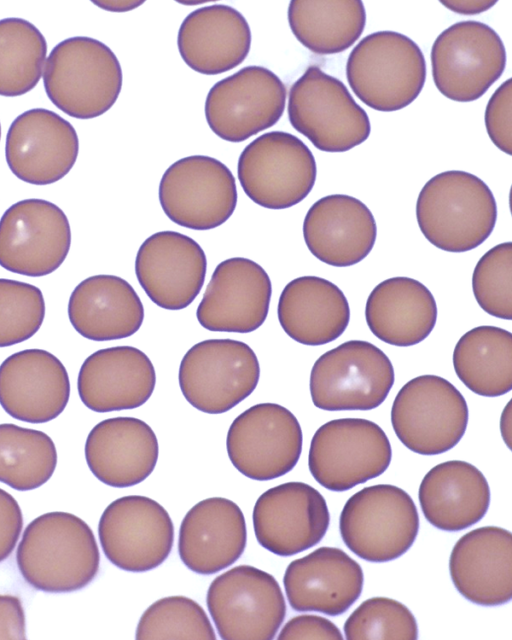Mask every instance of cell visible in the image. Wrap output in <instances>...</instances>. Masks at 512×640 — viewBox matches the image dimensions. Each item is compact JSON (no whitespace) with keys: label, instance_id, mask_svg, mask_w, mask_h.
I'll return each instance as SVG.
<instances>
[{"label":"cell","instance_id":"obj_1","mask_svg":"<svg viewBox=\"0 0 512 640\" xmlns=\"http://www.w3.org/2000/svg\"><path fill=\"white\" fill-rule=\"evenodd\" d=\"M16 563L33 588L67 593L84 588L96 577L100 553L94 533L84 520L54 511L38 516L26 526L17 547Z\"/></svg>","mask_w":512,"mask_h":640},{"label":"cell","instance_id":"obj_2","mask_svg":"<svg viewBox=\"0 0 512 640\" xmlns=\"http://www.w3.org/2000/svg\"><path fill=\"white\" fill-rule=\"evenodd\" d=\"M416 218L432 245L462 253L490 236L497 220V205L492 191L479 177L450 170L433 176L422 187Z\"/></svg>","mask_w":512,"mask_h":640},{"label":"cell","instance_id":"obj_3","mask_svg":"<svg viewBox=\"0 0 512 640\" xmlns=\"http://www.w3.org/2000/svg\"><path fill=\"white\" fill-rule=\"evenodd\" d=\"M122 81V68L114 52L101 41L84 36L58 43L43 71L50 101L77 119L107 112L121 92Z\"/></svg>","mask_w":512,"mask_h":640},{"label":"cell","instance_id":"obj_4","mask_svg":"<svg viewBox=\"0 0 512 640\" xmlns=\"http://www.w3.org/2000/svg\"><path fill=\"white\" fill-rule=\"evenodd\" d=\"M347 81L368 107L393 112L407 107L420 94L426 62L419 46L395 31H378L362 38L346 64Z\"/></svg>","mask_w":512,"mask_h":640},{"label":"cell","instance_id":"obj_5","mask_svg":"<svg viewBox=\"0 0 512 640\" xmlns=\"http://www.w3.org/2000/svg\"><path fill=\"white\" fill-rule=\"evenodd\" d=\"M339 530L345 545L369 562H388L406 553L419 530L411 496L391 484L365 487L344 504Z\"/></svg>","mask_w":512,"mask_h":640},{"label":"cell","instance_id":"obj_6","mask_svg":"<svg viewBox=\"0 0 512 640\" xmlns=\"http://www.w3.org/2000/svg\"><path fill=\"white\" fill-rule=\"evenodd\" d=\"M288 117L293 128L324 152H345L370 135L366 111L339 79L311 65L290 88Z\"/></svg>","mask_w":512,"mask_h":640},{"label":"cell","instance_id":"obj_7","mask_svg":"<svg viewBox=\"0 0 512 640\" xmlns=\"http://www.w3.org/2000/svg\"><path fill=\"white\" fill-rule=\"evenodd\" d=\"M468 406L460 391L436 375L408 381L397 393L391 408L393 430L401 443L421 455H438L463 437Z\"/></svg>","mask_w":512,"mask_h":640},{"label":"cell","instance_id":"obj_8","mask_svg":"<svg viewBox=\"0 0 512 640\" xmlns=\"http://www.w3.org/2000/svg\"><path fill=\"white\" fill-rule=\"evenodd\" d=\"M394 369L374 344L350 340L322 354L310 374L313 404L326 411L372 410L387 398Z\"/></svg>","mask_w":512,"mask_h":640},{"label":"cell","instance_id":"obj_9","mask_svg":"<svg viewBox=\"0 0 512 640\" xmlns=\"http://www.w3.org/2000/svg\"><path fill=\"white\" fill-rule=\"evenodd\" d=\"M391 459V444L378 424L363 418H340L326 422L314 433L308 467L321 486L342 492L383 474Z\"/></svg>","mask_w":512,"mask_h":640},{"label":"cell","instance_id":"obj_10","mask_svg":"<svg viewBox=\"0 0 512 640\" xmlns=\"http://www.w3.org/2000/svg\"><path fill=\"white\" fill-rule=\"evenodd\" d=\"M260 365L252 348L233 339H208L183 356L178 373L181 392L197 410L221 414L255 390Z\"/></svg>","mask_w":512,"mask_h":640},{"label":"cell","instance_id":"obj_11","mask_svg":"<svg viewBox=\"0 0 512 640\" xmlns=\"http://www.w3.org/2000/svg\"><path fill=\"white\" fill-rule=\"evenodd\" d=\"M238 179L245 194L268 209L290 208L311 192L317 175L308 146L293 134L265 133L241 152Z\"/></svg>","mask_w":512,"mask_h":640},{"label":"cell","instance_id":"obj_12","mask_svg":"<svg viewBox=\"0 0 512 640\" xmlns=\"http://www.w3.org/2000/svg\"><path fill=\"white\" fill-rule=\"evenodd\" d=\"M206 604L223 640H272L286 616L277 580L250 565L217 576L209 585Z\"/></svg>","mask_w":512,"mask_h":640},{"label":"cell","instance_id":"obj_13","mask_svg":"<svg viewBox=\"0 0 512 640\" xmlns=\"http://www.w3.org/2000/svg\"><path fill=\"white\" fill-rule=\"evenodd\" d=\"M506 65L505 46L490 26L461 21L441 32L431 48L436 88L448 99H479L500 78Z\"/></svg>","mask_w":512,"mask_h":640},{"label":"cell","instance_id":"obj_14","mask_svg":"<svg viewBox=\"0 0 512 640\" xmlns=\"http://www.w3.org/2000/svg\"><path fill=\"white\" fill-rule=\"evenodd\" d=\"M159 202L174 223L193 230H210L225 223L237 204V187L230 169L204 155L177 160L164 172Z\"/></svg>","mask_w":512,"mask_h":640},{"label":"cell","instance_id":"obj_15","mask_svg":"<svg viewBox=\"0 0 512 640\" xmlns=\"http://www.w3.org/2000/svg\"><path fill=\"white\" fill-rule=\"evenodd\" d=\"M303 435L294 414L276 403H259L231 423L226 448L244 476L267 481L290 472L302 452Z\"/></svg>","mask_w":512,"mask_h":640},{"label":"cell","instance_id":"obj_16","mask_svg":"<svg viewBox=\"0 0 512 640\" xmlns=\"http://www.w3.org/2000/svg\"><path fill=\"white\" fill-rule=\"evenodd\" d=\"M98 536L106 558L116 567L145 572L160 566L174 543V526L155 500L129 495L111 502L102 513Z\"/></svg>","mask_w":512,"mask_h":640},{"label":"cell","instance_id":"obj_17","mask_svg":"<svg viewBox=\"0 0 512 640\" xmlns=\"http://www.w3.org/2000/svg\"><path fill=\"white\" fill-rule=\"evenodd\" d=\"M286 87L271 70L246 66L218 81L205 101L210 129L228 142H242L275 125L286 104Z\"/></svg>","mask_w":512,"mask_h":640},{"label":"cell","instance_id":"obj_18","mask_svg":"<svg viewBox=\"0 0 512 640\" xmlns=\"http://www.w3.org/2000/svg\"><path fill=\"white\" fill-rule=\"evenodd\" d=\"M70 245L67 216L47 200L18 201L0 219V266L10 272L48 275L64 262Z\"/></svg>","mask_w":512,"mask_h":640},{"label":"cell","instance_id":"obj_19","mask_svg":"<svg viewBox=\"0 0 512 640\" xmlns=\"http://www.w3.org/2000/svg\"><path fill=\"white\" fill-rule=\"evenodd\" d=\"M258 543L279 556H292L318 544L330 514L325 498L304 482H287L262 493L253 508Z\"/></svg>","mask_w":512,"mask_h":640},{"label":"cell","instance_id":"obj_20","mask_svg":"<svg viewBox=\"0 0 512 640\" xmlns=\"http://www.w3.org/2000/svg\"><path fill=\"white\" fill-rule=\"evenodd\" d=\"M78 152L79 140L72 124L43 108L17 116L6 136L8 167L17 178L34 185L62 179L74 166Z\"/></svg>","mask_w":512,"mask_h":640},{"label":"cell","instance_id":"obj_21","mask_svg":"<svg viewBox=\"0 0 512 640\" xmlns=\"http://www.w3.org/2000/svg\"><path fill=\"white\" fill-rule=\"evenodd\" d=\"M271 295V280L258 263L229 258L216 266L196 317L209 331L250 333L265 322Z\"/></svg>","mask_w":512,"mask_h":640},{"label":"cell","instance_id":"obj_22","mask_svg":"<svg viewBox=\"0 0 512 640\" xmlns=\"http://www.w3.org/2000/svg\"><path fill=\"white\" fill-rule=\"evenodd\" d=\"M207 260L202 247L192 238L175 231L149 236L135 259L139 284L157 306L181 310L200 293Z\"/></svg>","mask_w":512,"mask_h":640},{"label":"cell","instance_id":"obj_23","mask_svg":"<svg viewBox=\"0 0 512 640\" xmlns=\"http://www.w3.org/2000/svg\"><path fill=\"white\" fill-rule=\"evenodd\" d=\"M70 397V381L62 362L43 349H26L0 365V405L11 417L46 423L58 417Z\"/></svg>","mask_w":512,"mask_h":640},{"label":"cell","instance_id":"obj_24","mask_svg":"<svg viewBox=\"0 0 512 640\" xmlns=\"http://www.w3.org/2000/svg\"><path fill=\"white\" fill-rule=\"evenodd\" d=\"M363 583L360 564L340 548L328 546L290 562L283 577L293 610L328 616L346 612L360 597Z\"/></svg>","mask_w":512,"mask_h":640},{"label":"cell","instance_id":"obj_25","mask_svg":"<svg viewBox=\"0 0 512 640\" xmlns=\"http://www.w3.org/2000/svg\"><path fill=\"white\" fill-rule=\"evenodd\" d=\"M449 572L457 591L481 606H499L512 598V535L495 526L476 528L454 545Z\"/></svg>","mask_w":512,"mask_h":640},{"label":"cell","instance_id":"obj_26","mask_svg":"<svg viewBox=\"0 0 512 640\" xmlns=\"http://www.w3.org/2000/svg\"><path fill=\"white\" fill-rule=\"evenodd\" d=\"M156 384L154 365L132 346L100 349L88 356L78 374V393L95 412H111L142 406Z\"/></svg>","mask_w":512,"mask_h":640},{"label":"cell","instance_id":"obj_27","mask_svg":"<svg viewBox=\"0 0 512 640\" xmlns=\"http://www.w3.org/2000/svg\"><path fill=\"white\" fill-rule=\"evenodd\" d=\"M376 236V221L369 208L344 194L317 200L303 222V237L309 251L334 267L362 261L373 249Z\"/></svg>","mask_w":512,"mask_h":640},{"label":"cell","instance_id":"obj_28","mask_svg":"<svg viewBox=\"0 0 512 640\" xmlns=\"http://www.w3.org/2000/svg\"><path fill=\"white\" fill-rule=\"evenodd\" d=\"M247 530L243 512L233 501L211 497L195 504L184 516L178 553L184 565L201 575L217 573L243 554Z\"/></svg>","mask_w":512,"mask_h":640},{"label":"cell","instance_id":"obj_29","mask_svg":"<svg viewBox=\"0 0 512 640\" xmlns=\"http://www.w3.org/2000/svg\"><path fill=\"white\" fill-rule=\"evenodd\" d=\"M158 454L154 431L134 417H114L99 422L85 443V458L92 474L116 488L144 481L153 472Z\"/></svg>","mask_w":512,"mask_h":640},{"label":"cell","instance_id":"obj_30","mask_svg":"<svg viewBox=\"0 0 512 640\" xmlns=\"http://www.w3.org/2000/svg\"><path fill=\"white\" fill-rule=\"evenodd\" d=\"M251 39L249 24L239 11L215 4L198 8L185 17L177 45L183 61L192 70L217 75L246 59Z\"/></svg>","mask_w":512,"mask_h":640},{"label":"cell","instance_id":"obj_31","mask_svg":"<svg viewBox=\"0 0 512 640\" xmlns=\"http://www.w3.org/2000/svg\"><path fill=\"white\" fill-rule=\"evenodd\" d=\"M68 317L84 338L109 341L135 334L144 320L143 304L134 288L114 275H95L71 293Z\"/></svg>","mask_w":512,"mask_h":640},{"label":"cell","instance_id":"obj_32","mask_svg":"<svg viewBox=\"0 0 512 640\" xmlns=\"http://www.w3.org/2000/svg\"><path fill=\"white\" fill-rule=\"evenodd\" d=\"M418 499L426 520L449 532L479 522L490 504V488L483 473L462 460L431 468L422 479Z\"/></svg>","mask_w":512,"mask_h":640},{"label":"cell","instance_id":"obj_33","mask_svg":"<svg viewBox=\"0 0 512 640\" xmlns=\"http://www.w3.org/2000/svg\"><path fill=\"white\" fill-rule=\"evenodd\" d=\"M277 313L284 332L308 346L336 340L350 321L344 293L331 281L317 276L290 281L281 292Z\"/></svg>","mask_w":512,"mask_h":640},{"label":"cell","instance_id":"obj_34","mask_svg":"<svg viewBox=\"0 0 512 640\" xmlns=\"http://www.w3.org/2000/svg\"><path fill=\"white\" fill-rule=\"evenodd\" d=\"M370 331L398 347L422 342L434 329L437 305L430 290L418 280L392 277L371 291L365 306Z\"/></svg>","mask_w":512,"mask_h":640},{"label":"cell","instance_id":"obj_35","mask_svg":"<svg viewBox=\"0 0 512 640\" xmlns=\"http://www.w3.org/2000/svg\"><path fill=\"white\" fill-rule=\"evenodd\" d=\"M288 22L296 39L308 50L335 54L359 39L366 11L360 0H292Z\"/></svg>","mask_w":512,"mask_h":640},{"label":"cell","instance_id":"obj_36","mask_svg":"<svg viewBox=\"0 0 512 640\" xmlns=\"http://www.w3.org/2000/svg\"><path fill=\"white\" fill-rule=\"evenodd\" d=\"M453 366L472 392L497 397L512 389V334L496 326H478L456 343Z\"/></svg>","mask_w":512,"mask_h":640},{"label":"cell","instance_id":"obj_37","mask_svg":"<svg viewBox=\"0 0 512 640\" xmlns=\"http://www.w3.org/2000/svg\"><path fill=\"white\" fill-rule=\"evenodd\" d=\"M57 451L44 432L0 424V482L18 491L39 488L53 475Z\"/></svg>","mask_w":512,"mask_h":640},{"label":"cell","instance_id":"obj_38","mask_svg":"<svg viewBox=\"0 0 512 640\" xmlns=\"http://www.w3.org/2000/svg\"><path fill=\"white\" fill-rule=\"evenodd\" d=\"M47 54L40 30L22 18L0 20V96L16 97L39 82Z\"/></svg>","mask_w":512,"mask_h":640},{"label":"cell","instance_id":"obj_39","mask_svg":"<svg viewBox=\"0 0 512 640\" xmlns=\"http://www.w3.org/2000/svg\"><path fill=\"white\" fill-rule=\"evenodd\" d=\"M136 639H207L216 634L204 609L185 596H168L152 603L142 614Z\"/></svg>","mask_w":512,"mask_h":640},{"label":"cell","instance_id":"obj_40","mask_svg":"<svg viewBox=\"0 0 512 640\" xmlns=\"http://www.w3.org/2000/svg\"><path fill=\"white\" fill-rule=\"evenodd\" d=\"M347 640L418 638L417 621L401 602L387 597L363 601L344 623Z\"/></svg>","mask_w":512,"mask_h":640},{"label":"cell","instance_id":"obj_41","mask_svg":"<svg viewBox=\"0 0 512 640\" xmlns=\"http://www.w3.org/2000/svg\"><path fill=\"white\" fill-rule=\"evenodd\" d=\"M44 317L45 301L38 287L0 278V347L31 338Z\"/></svg>","mask_w":512,"mask_h":640},{"label":"cell","instance_id":"obj_42","mask_svg":"<svg viewBox=\"0 0 512 640\" xmlns=\"http://www.w3.org/2000/svg\"><path fill=\"white\" fill-rule=\"evenodd\" d=\"M472 289L479 306L491 316L512 319V243L498 244L477 262Z\"/></svg>","mask_w":512,"mask_h":640},{"label":"cell","instance_id":"obj_43","mask_svg":"<svg viewBox=\"0 0 512 640\" xmlns=\"http://www.w3.org/2000/svg\"><path fill=\"white\" fill-rule=\"evenodd\" d=\"M512 79L503 82L490 97L485 109V126L491 141L504 153L512 154Z\"/></svg>","mask_w":512,"mask_h":640},{"label":"cell","instance_id":"obj_44","mask_svg":"<svg viewBox=\"0 0 512 640\" xmlns=\"http://www.w3.org/2000/svg\"><path fill=\"white\" fill-rule=\"evenodd\" d=\"M277 639H343V635L339 628L327 618L302 614L291 618L283 626Z\"/></svg>","mask_w":512,"mask_h":640},{"label":"cell","instance_id":"obj_45","mask_svg":"<svg viewBox=\"0 0 512 640\" xmlns=\"http://www.w3.org/2000/svg\"><path fill=\"white\" fill-rule=\"evenodd\" d=\"M23 527V515L16 499L0 488V562L13 552Z\"/></svg>","mask_w":512,"mask_h":640},{"label":"cell","instance_id":"obj_46","mask_svg":"<svg viewBox=\"0 0 512 640\" xmlns=\"http://www.w3.org/2000/svg\"><path fill=\"white\" fill-rule=\"evenodd\" d=\"M25 613L21 600L0 594V639H25Z\"/></svg>","mask_w":512,"mask_h":640},{"label":"cell","instance_id":"obj_47","mask_svg":"<svg viewBox=\"0 0 512 640\" xmlns=\"http://www.w3.org/2000/svg\"><path fill=\"white\" fill-rule=\"evenodd\" d=\"M449 10L462 15H475L487 11L497 0H441Z\"/></svg>","mask_w":512,"mask_h":640},{"label":"cell","instance_id":"obj_48","mask_svg":"<svg viewBox=\"0 0 512 640\" xmlns=\"http://www.w3.org/2000/svg\"><path fill=\"white\" fill-rule=\"evenodd\" d=\"M93 4L110 12H127L144 3L143 0H93Z\"/></svg>","mask_w":512,"mask_h":640},{"label":"cell","instance_id":"obj_49","mask_svg":"<svg viewBox=\"0 0 512 640\" xmlns=\"http://www.w3.org/2000/svg\"><path fill=\"white\" fill-rule=\"evenodd\" d=\"M511 400L507 403L500 418V431L504 442L507 447L511 449Z\"/></svg>","mask_w":512,"mask_h":640},{"label":"cell","instance_id":"obj_50","mask_svg":"<svg viewBox=\"0 0 512 640\" xmlns=\"http://www.w3.org/2000/svg\"><path fill=\"white\" fill-rule=\"evenodd\" d=\"M0 139H1V124H0Z\"/></svg>","mask_w":512,"mask_h":640}]
</instances>
